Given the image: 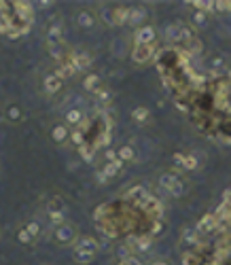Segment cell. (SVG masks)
Here are the masks:
<instances>
[{
  "label": "cell",
  "mask_w": 231,
  "mask_h": 265,
  "mask_svg": "<svg viewBox=\"0 0 231 265\" xmlns=\"http://www.w3.org/2000/svg\"><path fill=\"white\" fill-rule=\"evenodd\" d=\"M76 252L96 254L98 252V242L94 240V238H81V240H76Z\"/></svg>",
  "instance_id": "8fae6325"
},
{
  "label": "cell",
  "mask_w": 231,
  "mask_h": 265,
  "mask_svg": "<svg viewBox=\"0 0 231 265\" xmlns=\"http://www.w3.org/2000/svg\"><path fill=\"white\" fill-rule=\"evenodd\" d=\"M182 34H184V26L178 22H174L166 28V38L170 42H182Z\"/></svg>",
  "instance_id": "30bf717a"
},
{
  "label": "cell",
  "mask_w": 231,
  "mask_h": 265,
  "mask_svg": "<svg viewBox=\"0 0 231 265\" xmlns=\"http://www.w3.org/2000/svg\"><path fill=\"white\" fill-rule=\"evenodd\" d=\"M227 81L231 83V70H229V72H227Z\"/></svg>",
  "instance_id": "60d3db41"
},
{
  "label": "cell",
  "mask_w": 231,
  "mask_h": 265,
  "mask_svg": "<svg viewBox=\"0 0 231 265\" xmlns=\"http://www.w3.org/2000/svg\"><path fill=\"white\" fill-rule=\"evenodd\" d=\"M64 26H62L60 17H53L51 24H49V30H47V42L45 45H58V42H64Z\"/></svg>",
  "instance_id": "7a4b0ae2"
},
{
  "label": "cell",
  "mask_w": 231,
  "mask_h": 265,
  "mask_svg": "<svg viewBox=\"0 0 231 265\" xmlns=\"http://www.w3.org/2000/svg\"><path fill=\"white\" fill-rule=\"evenodd\" d=\"M153 265H168V263H164V261H155Z\"/></svg>",
  "instance_id": "ab89813d"
},
{
  "label": "cell",
  "mask_w": 231,
  "mask_h": 265,
  "mask_svg": "<svg viewBox=\"0 0 231 265\" xmlns=\"http://www.w3.org/2000/svg\"><path fill=\"white\" fill-rule=\"evenodd\" d=\"M155 40V28L153 26H140L134 34V42L136 45H153Z\"/></svg>",
  "instance_id": "5b68a950"
},
{
  "label": "cell",
  "mask_w": 231,
  "mask_h": 265,
  "mask_svg": "<svg viewBox=\"0 0 231 265\" xmlns=\"http://www.w3.org/2000/svg\"><path fill=\"white\" fill-rule=\"evenodd\" d=\"M74 72H76V70H74L72 66H70L68 62H64V64H62V66H60V68L56 70V74H58V76L62 78V81H64V78H68V76H72Z\"/></svg>",
  "instance_id": "d4e9b609"
},
{
  "label": "cell",
  "mask_w": 231,
  "mask_h": 265,
  "mask_svg": "<svg viewBox=\"0 0 231 265\" xmlns=\"http://www.w3.org/2000/svg\"><path fill=\"white\" fill-rule=\"evenodd\" d=\"M66 136H68V130L64 126H56V128L51 130V138L56 140V142H64Z\"/></svg>",
  "instance_id": "484cf974"
},
{
  "label": "cell",
  "mask_w": 231,
  "mask_h": 265,
  "mask_svg": "<svg viewBox=\"0 0 231 265\" xmlns=\"http://www.w3.org/2000/svg\"><path fill=\"white\" fill-rule=\"evenodd\" d=\"M144 20H146V11H144L142 6L130 8V20H128V24H132V26H140Z\"/></svg>",
  "instance_id": "2e32d148"
},
{
  "label": "cell",
  "mask_w": 231,
  "mask_h": 265,
  "mask_svg": "<svg viewBox=\"0 0 231 265\" xmlns=\"http://www.w3.org/2000/svg\"><path fill=\"white\" fill-rule=\"evenodd\" d=\"M153 56H155L153 45H134V51H132V58L138 64H146V62L153 60Z\"/></svg>",
  "instance_id": "277c9868"
},
{
  "label": "cell",
  "mask_w": 231,
  "mask_h": 265,
  "mask_svg": "<svg viewBox=\"0 0 231 265\" xmlns=\"http://www.w3.org/2000/svg\"><path fill=\"white\" fill-rule=\"evenodd\" d=\"M159 184H162L166 191H170L172 196H182V193H184V184H182V180L176 174H162Z\"/></svg>",
  "instance_id": "6da1fadb"
},
{
  "label": "cell",
  "mask_w": 231,
  "mask_h": 265,
  "mask_svg": "<svg viewBox=\"0 0 231 265\" xmlns=\"http://www.w3.org/2000/svg\"><path fill=\"white\" fill-rule=\"evenodd\" d=\"M128 20H130V8H128V6H117V8H112V24H114V26L128 24Z\"/></svg>",
  "instance_id": "5bb4252c"
},
{
  "label": "cell",
  "mask_w": 231,
  "mask_h": 265,
  "mask_svg": "<svg viewBox=\"0 0 231 265\" xmlns=\"http://www.w3.org/2000/svg\"><path fill=\"white\" fill-rule=\"evenodd\" d=\"M121 168H123V162H121V159H114V162H106V166L100 170V174L104 176L106 180H108V178H112V176H117V172L121 170Z\"/></svg>",
  "instance_id": "7c38bea8"
},
{
  "label": "cell",
  "mask_w": 231,
  "mask_h": 265,
  "mask_svg": "<svg viewBox=\"0 0 231 265\" xmlns=\"http://www.w3.org/2000/svg\"><path fill=\"white\" fill-rule=\"evenodd\" d=\"M195 6V11H202V13H210L214 11V2H208V0H195V2H189Z\"/></svg>",
  "instance_id": "cb8c5ba5"
},
{
  "label": "cell",
  "mask_w": 231,
  "mask_h": 265,
  "mask_svg": "<svg viewBox=\"0 0 231 265\" xmlns=\"http://www.w3.org/2000/svg\"><path fill=\"white\" fill-rule=\"evenodd\" d=\"M8 117H11V119H20L22 117L20 108H17V106H11V108H8Z\"/></svg>",
  "instance_id": "8d00e7d4"
},
{
  "label": "cell",
  "mask_w": 231,
  "mask_h": 265,
  "mask_svg": "<svg viewBox=\"0 0 231 265\" xmlns=\"http://www.w3.org/2000/svg\"><path fill=\"white\" fill-rule=\"evenodd\" d=\"M17 240H20L22 244H30V242L34 240V238H32L28 232H26V227H22L20 232H17Z\"/></svg>",
  "instance_id": "d6a6232c"
},
{
  "label": "cell",
  "mask_w": 231,
  "mask_h": 265,
  "mask_svg": "<svg viewBox=\"0 0 231 265\" xmlns=\"http://www.w3.org/2000/svg\"><path fill=\"white\" fill-rule=\"evenodd\" d=\"M96 96H98V98H100V102H102V104H106V102H110V98H112V94H110V92H106V90H104V87H102V90H100V92H98Z\"/></svg>",
  "instance_id": "e575fe53"
},
{
  "label": "cell",
  "mask_w": 231,
  "mask_h": 265,
  "mask_svg": "<svg viewBox=\"0 0 231 265\" xmlns=\"http://www.w3.org/2000/svg\"><path fill=\"white\" fill-rule=\"evenodd\" d=\"M78 153H81V157L85 159V162H92V159H94V153H96V146L83 144V146H78Z\"/></svg>",
  "instance_id": "4316f807"
},
{
  "label": "cell",
  "mask_w": 231,
  "mask_h": 265,
  "mask_svg": "<svg viewBox=\"0 0 231 265\" xmlns=\"http://www.w3.org/2000/svg\"><path fill=\"white\" fill-rule=\"evenodd\" d=\"M174 162L184 166L186 170H195L198 168V159H195V155H182V153H176L174 155Z\"/></svg>",
  "instance_id": "9a60e30c"
},
{
  "label": "cell",
  "mask_w": 231,
  "mask_h": 265,
  "mask_svg": "<svg viewBox=\"0 0 231 265\" xmlns=\"http://www.w3.org/2000/svg\"><path fill=\"white\" fill-rule=\"evenodd\" d=\"M74 257H76L78 263H90V261L94 259V254H85V252H76V250H74Z\"/></svg>",
  "instance_id": "d590c367"
},
{
  "label": "cell",
  "mask_w": 231,
  "mask_h": 265,
  "mask_svg": "<svg viewBox=\"0 0 231 265\" xmlns=\"http://www.w3.org/2000/svg\"><path fill=\"white\" fill-rule=\"evenodd\" d=\"M148 117H150V112H148V108H144V106H136L134 110H132V119H134L136 123H146L148 121Z\"/></svg>",
  "instance_id": "ffe728a7"
},
{
  "label": "cell",
  "mask_w": 231,
  "mask_h": 265,
  "mask_svg": "<svg viewBox=\"0 0 231 265\" xmlns=\"http://www.w3.org/2000/svg\"><path fill=\"white\" fill-rule=\"evenodd\" d=\"M72 142H74L76 146H83V144H85V132H83V130L74 128V132H72Z\"/></svg>",
  "instance_id": "4dcf8cb0"
},
{
  "label": "cell",
  "mask_w": 231,
  "mask_h": 265,
  "mask_svg": "<svg viewBox=\"0 0 231 265\" xmlns=\"http://www.w3.org/2000/svg\"><path fill=\"white\" fill-rule=\"evenodd\" d=\"M45 90H47L49 94L60 92V90H62V78H60L58 74H49V76H45Z\"/></svg>",
  "instance_id": "e0dca14e"
},
{
  "label": "cell",
  "mask_w": 231,
  "mask_h": 265,
  "mask_svg": "<svg viewBox=\"0 0 231 265\" xmlns=\"http://www.w3.org/2000/svg\"><path fill=\"white\" fill-rule=\"evenodd\" d=\"M49 218H51V223L56 227L64 225V214H62V210H49Z\"/></svg>",
  "instance_id": "83f0119b"
},
{
  "label": "cell",
  "mask_w": 231,
  "mask_h": 265,
  "mask_svg": "<svg viewBox=\"0 0 231 265\" xmlns=\"http://www.w3.org/2000/svg\"><path fill=\"white\" fill-rule=\"evenodd\" d=\"M83 119H85V117H83V112L78 110V108H72V110H68V112H66V121L70 123V126H74V128L81 126Z\"/></svg>",
  "instance_id": "44dd1931"
},
{
  "label": "cell",
  "mask_w": 231,
  "mask_h": 265,
  "mask_svg": "<svg viewBox=\"0 0 231 265\" xmlns=\"http://www.w3.org/2000/svg\"><path fill=\"white\" fill-rule=\"evenodd\" d=\"M182 242L189 244V246H198V242H200V232H198V229L186 227L184 232H182Z\"/></svg>",
  "instance_id": "ac0fdd59"
},
{
  "label": "cell",
  "mask_w": 231,
  "mask_h": 265,
  "mask_svg": "<svg viewBox=\"0 0 231 265\" xmlns=\"http://www.w3.org/2000/svg\"><path fill=\"white\" fill-rule=\"evenodd\" d=\"M56 240L60 244H64V246L76 242V229L70 225V223H64V225L56 227Z\"/></svg>",
  "instance_id": "3957f363"
},
{
  "label": "cell",
  "mask_w": 231,
  "mask_h": 265,
  "mask_svg": "<svg viewBox=\"0 0 231 265\" xmlns=\"http://www.w3.org/2000/svg\"><path fill=\"white\" fill-rule=\"evenodd\" d=\"M100 20L104 22V24H112V8H108V6H106V4H102L100 6Z\"/></svg>",
  "instance_id": "f1b7e54d"
},
{
  "label": "cell",
  "mask_w": 231,
  "mask_h": 265,
  "mask_svg": "<svg viewBox=\"0 0 231 265\" xmlns=\"http://www.w3.org/2000/svg\"><path fill=\"white\" fill-rule=\"evenodd\" d=\"M0 4H2V2H0Z\"/></svg>",
  "instance_id": "b9f144b4"
},
{
  "label": "cell",
  "mask_w": 231,
  "mask_h": 265,
  "mask_svg": "<svg viewBox=\"0 0 231 265\" xmlns=\"http://www.w3.org/2000/svg\"><path fill=\"white\" fill-rule=\"evenodd\" d=\"M142 212H144V214H146L150 220H159V216L164 214V204H162V202H159L157 198L150 196L148 202L144 204V208H142Z\"/></svg>",
  "instance_id": "8992f818"
},
{
  "label": "cell",
  "mask_w": 231,
  "mask_h": 265,
  "mask_svg": "<svg viewBox=\"0 0 231 265\" xmlns=\"http://www.w3.org/2000/svg\"><path fill=\"white\" fill-rule=\"evenodd\" d=\"M117 157L121 159V162H123V164H126V162H134V157H136V153H134V148H132L130 144H123V146L119 148V151H117Z\"/></svg>",
  "instance_id": "7402d4cb"
},
{
  "label": "cell",
  "mask_w": 231,
  "mask_h": 265,
  "mask_svg": "<svg viewBox=\"0 0 231 265\" xmlns=\"http://www.w3.org/2000/svg\"><path fill=\"white\" fill-rule=\"evenodd\" d=\"M76 22H78V26H83V28H92V26L96 24V17L87 11V8H83V11H78Z\"/></svg>",
  "instance_id": "d6986e66"
},
{
  "label": "cell",
  "mask_w": 231,
  "mask_h": 265,
  "mask_svg": "<svg viewBox=\"0 0 231 265\" xmlns=\"http://www.w3.org/2000/svg\"><path fill=\"white\" fill-rule=\"evenodd\" d=\"M136 248L138 250H148L150 246H153V238H150L148 234H144V236H140V238H136Z\"/></svg>",
  "instance_id": "603a6c76"
},
{
  "label": "cell",
  "mask_w": 231,
  "mask_h": 265,
  "mask_svg": "<svg viewBox=\"0 0 231 265\" xmlns=\"http://www.w3.org/2000/svg\"><path fill=\"white\" fill-rule=\"evenodd\" d=\"M193 28H204L206 26V13H202V11H195V15H193Z\"/></svg>",
  "instance_id": "f546056e"
},
{
  "label": "cell",
  "mask_w": 231,
  "mask_h": 265,
  "mask_svg": "<svg viewBox=\"0 0 231 265\" xmlns=\"http://www.w3.org/2000/svg\"><path fill=\"white\" fill-rule=\"evenodd\" d=\"M64 62H68V64L76 70V72H83V70L90 68L92 58H90V56H85V53H78V56H76V53H70V56H68Z\"/></svg>",
  "instance_id": "52a82bcc"
},
{
  "label": "cell",
  "mask_w": 231,
  "mask_h": 265,
  "mask_svg": "<svg viewBox=\"0 0 231 265\" xmlns=\"http://www.w3.org/2000/svg\"><path fill=\"white\" fill-rule=\"evenodd\" d=\"M11 4H13V11L20 15L24 22H28L32 26V22H34V6H32V2H22V0H17V2H11Z\"/></svg>",
  "instance_id": "ba28073f"
},
{
  "label": "cell",
  "mask_w": 231,
  "mask_h": 265,
  "mask_svg": "<svg viewBox=\"0 0 231 265\" xmlns=\"http://www.w3.org/2000/svg\"><path fill=\"white\" fill-rule=\"evenodd\" d=\"M83 87H85V90L87 92H92V94H98V92H100L102 90V83H100V76H98V74H87L85 76V81H83Z\"/></svg>",
  "instance_id": "4fadbf2b"
},
{
  "label": "cell",
  "mask_w": 231,
  "mask_h": 265,
  "mask_svg": "<svg viewBox=\"0 0 231 265\" xmlns=\"http://www.w3.org/2000/svg\"><path fill=\"white\" fill-rule=\"evenodd\" d=\"M26 232H28L32 238H38L40 227H38V223H28V225H26Z\"/></svg>",
  "instance_id": "836d02e7"
},
{
  "label": "cell",
  "mask_w": 231,
  "mask_h": 265,
  "mask_svg": "<svg viewBox=\"0 0 231 265\" xmlns=\"http://www.w3.org/2000/svg\"><path fill=\"white\" fill-rule=\"evenodd\" d=\"M119 265H142L138 259H134V257H130V259H123Z\"/></svg>",
  "instance_id": "f35d334b"
},
{
  "label": "cell",
  "mask_w": 231,
  "mask_h": 265,
  "mask_svg": "<svg viewBox=\"0 0 231 265\" xmlns=\"http://www.w3.org/2000/svg\"><path fill=\"white\" fill-rule=\"evenodd\" d=\"M104 157H106V162H114V159H119V157H117V153H114L112 148H108V151L104 153Z\"/></svg>",
  "instance_id": "74e56055"
},
{
  "label": "cell",
  "mask_w": 231,
  "mask_h": 265,
  "mask_svg": "<svg viewBox=\"0 0 231 265\" xmlns=\"http://www.w3.org/2000/svg\"><path fill=\"white\" fill-rule=\"evenodd\" d=\"M218 227H220V220L216 218V214H206L198 223V227H195V229H198L200 234H212V232H216Z\"/></svg>",
  "instance_id": "9c48e42d"
},
{
  "label": "cell",
  "mask_w": 231,
  "mask_h": 265,
  "mask_svg": "<svg viewBox=\"0 0 231 265\" xmlns=\"http://www.w3.org/2000/svg\"><path fill=\"white\" fill-rule=\"evenodd\" d=\"M214 11L229 13L231 11V0H216V2H214Z\"/></svg>",
  "instance_id": "1f68e13d"
}]
</instances>
